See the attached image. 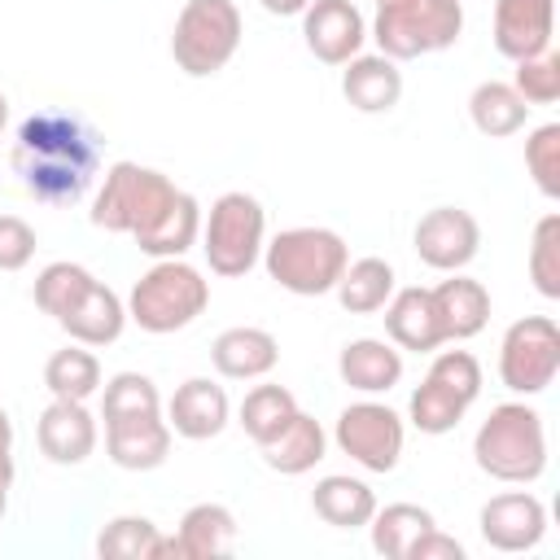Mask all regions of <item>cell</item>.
I'll use <instances>...</instances> for the list:
<instances>
[{"instance_id":"6da1fadb","label":"cell","mask_w":560,"mask_h":560,"mask_svg":"<svg viewBox=\"0 0 560 560\" xmlns=\"http://www.w3.org/2000/svg\"><path fill=\"white\" fill-rule=\"evenodd\" d=\"M101 166L96 131L66 109H39L18 127L13 171L22 175L26 192L39 201H79Z\"/></svg>"},{"instance_id":"7a4b0ae2","label":"cell","mask_w":560,"mask_h":560,"mask_svg":"<svg viewBox=\"0 0 560 560\" xmlns=\"http://www.w3.org/2000/svg\"><path fill=\"white\" fill-rule=\"evenodd\" d=\"M472 459L494 481H512V486L538 481L542 468H547V429H542V416L534 407H525V402H499V407H490V416L481 420V429L472 438Z\"/></svg>"},{"instance_id":"3957f363","label":"cell","mask_w":560,"mask_h":560,"mask_svg":"<svg viewBox=\"0 0 560 560\" xmlns=\"http://www.w3.org/2000/svg\"><path fill=\"white\" fill-rule=\"evenodd\" d=\"M262 262L280 289L298 298H319L332 293V284L341 280L350 249L332 228H284L271 236V245H262Z\"/></svg>"},{"instance_id":"277c9868","label":"cell","mask_w":560,"mask_h":560,"mask_svg":"<svg viewBox=\"0 0 560 560\" xmlns=\"http://www.w3.org/2000/svg\"><path fill=\"white\" fill-rule=\"evenodd\" d=\"M210 306V280L184 258H158L127 298V319L144 332H179Z\"/></svg>"},{"instance_id":"5b68a950","label":"cell","mask_w":560,"mask_h":560,"mask_svg":"<svg viewBox=\"0 0 560 560\" xmlns=\"http://www.w3.org/2000/svg\"><path fill=\"white\" fill-rule=\"evenodd\" d=\"M175 192L179 188L162 171L140 166V162H114L105 171V184H101L96 201H92V223L105 228V232L140 236L166 214Z\"/></svg>"},{"instance_id":"8992f818","label":"cell","mask_w":560,"mask_h":560,"mask_svg":"<svg viewBox=\"0 0 560 560\" xmlns=\"http://www.w3.org/2000/svg\"><path fill=\"white\" fill-rule=\"evenodd\" d=\"M241 31L245 22L232 0H188L171 31V57L184 74L210 79L236 57Z\"/></svg>"},{"instance_id":"52a82bcc","label":"cell","mask_w":560,"mask_h":560,"mask_svg":"<svg viewBox=\"0 0 560 560\" xmlns=\"http://www.w3.org/2000/svg\"><path fill=\"white\" fill-rule=\"evenodd\" d=\"M464 31V0H402L376 9L372 39L389 61H411L442 52Z\"/></svg>"},{"instance_id":"ba28073f","label":"cell","mask_w":560,"mask_h":560,"mask_svg":"<svg viewBox=\"0 0 560 560\" xmlns=\"http://www.w3.org/2000/svg\"><path fill=\"white\" fill-rule=\"evenodd\" d=\"M267 245V210L249 192H223L201 223V249L214 276L236 280L245 276Z\"/></svg>"},{"instance_id":"9c48e42d","label":"cell","mask_w":560,"mask_h":560,"mask_svg":"<svg viewBox=\"0 0 560 560\" xmlns=\"http://www.w3.org/2000/svg\"><path fill=\"white\" fill-rule=\"evenodd\" d=\"M477 394H481V363L468 350H442L407 402L411 424L433 438L451 433L464 420V411L477 402Z\"/></svg>"},{"instance_id":"30bf717a","label":"cell","mask_w":560,"mask_h":560,"mask_svg":"<svg viewBox=\"0 0 560 560\" xmlns=\"http://www.w3.org/2000/svg\"><path fill=\"white\" fill-rule=\"evenodd\" d=\"M560 372V328L551 315H525L508 324L499 341V381L512 394H542Z\"/></svg>"},{"instance_id":"8fae6325","label":"cell","mask_w":560,"mask_h":560,"mask_svg":"<svg viewBox=\"0 0 560 560\" xmlns=\"http://www.w3.org/2000/svg\"><path fill=\"white\" fill-rule=\"evenodd\" d=\"M337 446L368 472H394L398 468V455H402V420L394 407L385 402H350L341 416H337V429H332Z\"/></svg>"},{"instance_id":"7c38bea8","label":"cell","mask_w":560,"mask_h":560,"mask_svg":"<svg viewBox=\"0 0 560 560\" xmlns=\"http://www.w3.org/2000/svg\"><path fill=\"white\" fill-rule=\"evenodd\" d=\"M411 245H416L424 267H433V271H464L477 258V249H481V228L459 206H433L429 214H420V223L411 232Z\"/></svg>"},{"instance_id":"4fadbf2b","label":"cell","mask_w":560,"mask_h":560,"mask_svg":"<svg viewBox=\"0 0 560 560\" xmlns=\"http://www.w3.org/2000/svg\"><path fill=\"white\" fill-rule=\"evenodd\" d=\"M477 525H481L486 547L494 551H534L547 534V508L529 490H508L481 508Z\"/></svg>"},{"instance_id":"5bb4252c","label":"cell","mask_w":560,"mask_h":560,"mask_svg":"<svg viewBox=\"0 0 560 560\" xmlns=\"http://www.w3.org/2000/svg\"><path fill=\"white\" fill-rule=\"evenodd\" d=\"M302 35L324 66H346L350 57H359L368 22L350 0H311L302 9Z\"/></svg>"},{"instance_id":"9a60e30c","label":"cell","mask_w":560,"mask_h":560,"mask_svg":"<svg viewBox=\"0 0 560 560\" xmlns=\"http://www.w3.org/2000/svg\"><path fill=\"white\" fill-rule=\"evenodd\" d=\"M105 451L127 472L162 468L171 455V424L162 420V411L114 416V420H105Z\"/></svg>"},{"instance_id":"2e32d148","label":"cell","mask_w":560,"mask_h":560,"mask_svg":"<svg viewBox=\"0 0 560 560\" xmlns=\"http://www.w3.org/2000/svg\"><path fill=\"white\" fill-rule=\"evenodd\" d=\"M556 0H494V48L508 61H525L551 48Z\"/></svg>"},{"instance_id":"e0dca14e","label":"cell","mask_w":560,"mask_h":560,"mask_svg":"<svg viewBox=\"0 0 560 560\" xmlns=\"http://www.w3.org/2000/svg\"><path fill=\"white\" fill-rule=\"evenodd\" d=\"M236 547V516L223 503H192L179 521V534L158 538L153 560L175 556V560H210V556H228Z\"/></svg>"},{"instance_id":"ac0fdd59","label":"cell","mask_w":560,"mask_h":560,"mask_svg":"<svg viewBox=\"0 0 560 560\" xmlns=\"http://www.w3.org/2000/svg\"><path fill=\"white\" fill-rule=\"evenodd\" d=\"M35 438H39V451L52 459V464H83L92 451H96V416L83 407V402H70V398H52L44 411H39V424H35Z\"/></svg>"},{"instance_id":"d6986e66","label":"cell","mask_w":560,"mask_h":560,"mask_svg":"<svg viewBox=\"0 0 560 560\" xmlns=\"http://www.w3.org/2000/svg\"><path fill=\"white\" fill-rule=\"evenodd\" d=\"M228 416H232L228 389L214 385L210 376H188V381L175 389L171 407H166V424H171V433H179V438H188V442L219 438L223 424H228Z\"/></svg>"},{"instance_id":"ffe728a7","label":"cell","mask_w":560,"mask_h":560,"mask_svg":"<svg viewBox=\"0 0 560 560\" xmlns=\"http://www.w3.org/2000/svg\"><path fill=\"white\" fill-rule=\"evenodd\" d=\"M381 311H385V332H389V341L398 350L429 354V350H438L446 341L442 337V324H438V311H433V293L420 289V284L394 289Z\"/></svg>"},{"instance_id":"44dd1931","label":"cell","mask_w":560,"mask_h":560,"mask_svg":"<svg viewBox=\"0 0 560 560\" xmlns=\"http://www.w3.org/2000/svg\"><path fill=\"white\" fill-rule=\"evenodd\" d=\"M341 96L359 114H389L402 96V70L385 52H359L341 70Z\"/></svg>"},{"instance_id":"7402d4cb","label":"cell","mask_w":560,"mask_h":560,"mask_svg":"<svg viewBox=\"0 0 560 560\" xmlns=\"http://www.w3.org/2000/svg\"><path fill=\"white\" fill-rule=\"evenodd\" d=\"M57 324H61V328L70 332V341H79V346H109V341H118L122 328H127V306H122V298H118L109 284L92 280V284L83 289V298H79Z\"/></svg>"},{"instance_id":"603a6c76","label":"cell","mask_w":560,"mask_h":560,"mask_svg":"<svg viewBox=\"0 0 560 560\" xmlns=\"http://www.w3.org/2000/svg\"><path fill=\"white\" fill-rule=\"evenodd\" d=\"M210 359H214L219 376H228V381H258L280 363V341L267 328L241 324V328H228L214 337Z\"/></svg>"},{"instance_id":"cb8c5ba5","label":"cell","mask_w":560,"mask_h":560,"mask_svg":"<svg viewBox=\"0 0 560 560\" xmlns=\"http://www.w3.org/2000/svg\"><path fill=\"white\" fill-rule=\"evenodd\" d=\"M433 293V311H438V324H442V337L446 341H468L486 328L490 319V293L481 280H468L459 271H451V280H442Z\"/></svg>"},{"instance_id":"d4e9b609","label":"cell","mask_w":560,"mask_h":560,"mask_svg":"<svg viewBox=\"0 0 560 560\" xmlns=\"http://www.w3.org/2000/svg\"><path fill=\"white\" fill-rule=\"evenodd\" d=\"M337 372H341V381H346L350 389H359V394H389V389L402 381V354H398V346H389V341L359 337V341H346V346H341Z\"/></svg>"},{"instance_id":"484cf974","label":"cell","mask_w":560,"mask_h":560,"mask_svg":"<svg viewBox=\"0 0 560 560\" xmlns=\"http://www.w3.org/2000/svg\"><path fill=\"white\" fill-rule=\"evenodd\" d=\"M324 446H328V433H324V424L315 420V416H306V411H298L271 442H262L258 451H262V464L271 468V472H284V477H302V472H311L319 459H324Z\"/></svg>"},{"instance_id":"4316f807","label":"cell","mask_w":560,"mask_h":560,"mask_svg":"<svg viewBox=\"0 0 560 560\" xmlns=\"http://www.w3.org/2000/svg\"><path fill=\"white\" fill-rule=\"evenodd\" d=\"M311 508H315V516H319L324 525H332V529H363V525L372 521V512H376V494H372L368 481L346 477V472H332V477L315 481Z\"/></svg>"},{"instance_id":"83f0119b","label":"cell","mask_w":560,"mask_h":560,"mask_svg":"<svg viewBox=\"0 0 560 560\" xmlns=\"http://www.w3.org/2000/svg\"><path fill=\"white\" fill-rule=\"evenodd\" d=\"M197 236H201V206H197L192 192L179 188L175 201L166 206V214H162L149 232H140L136 245H140V254H149V258H184V254L197 245Z\"/></svg>"},{"instance_id":"f1b7e54d","label":"cell","mask_w":560,"mask_h":560,"mask_svg":"<svg viewBox=\"0 0 560 560\" xmlns=\"http://www.w3.org/2000/svg\"><path fill=\"white\" fill-rule=\"evenodd\" d=\"M468 118L481 136H516L529 118V105L521 101V92L512 83H499V79H486L472 88L468 96Z\"/></svg>"},{"instance_id":"f546056e","label":"cell","mask_w":560,"mask_h":560,"mask_svg":"<svg viewBox=\"0 0 560 560\" xmlns=\"http://www.w3.org/2000/svg\"><path fill=\"white\" fill-rule=\"evenodd\" d=\"M332 293H337V302L350 315H372L394 293V267L385 258H372V254L368 258H354V262H346V271L332 284Z\"/></svg>"},{"instance_id":"4dcf8cb0","label":"cell","mask_w":560,"mask_h":560,"mask_svg":"<svg viewBox=\"0 0 560 560\" xmlns=\"http://www.w3.org/2000/svg\"><path fill=\"white\" fill-rule=\"evenodd\" d=\"M433 525H438L433 512L420 508V503H385V508H376L372 521H368L372 547H376V556H385V560H407L411 542H416L424 529H433Z\"/></svg>"},{"instance_id":"1f68e13d","label":"cell","mask_w":560,"mask_h":560,"mask_svg":"<svg viewBox=\"0 0 560 560\" xmlns=\"http://www.w3.org/2000/svg\"><path fill=\"white\" fill-rule=\"evenodd\" d=\"M44 385L52 398H70V402H88L101 389V363L92 350H83L79 341L66 350H52L44 363Z\"/></svg>"},{"instance_id":"d6a6232c","label":"cell","mask_w":560,"mask_h":560,"mask_svg":"<svg viewBox=\"0 0 560 560\" xmlns=\"http://www.w3.org/2000/svg\"><path fill=\"white\" fill-rule=\"evenodd\" d=\"M298 416V398L284 385H254L241 402V429L262 446Z\"/></svg>"},{"instance_id":"836d02e7","label":"cell","mask_w":560,"mask_h":560,"mask_svg":"<svg viewBox=\"0 0 560 560\" xmlns=\"http://www.w3.org/2000/svg\"><path fill=\"white\" fill-rule=\"evenodd\" d=\"M158 525L149 516H114L96 534V556L101 560H153L158 551Z\"/></svg>"},{"instance_id":"e575fe53","label":"cell","mask_w":560,"mask_h":560,"mask_svg":"<svg viewBox=\"0 0 560 560\" xmlns=\"http://www.w3.org/2000/svg\"><path fill=\"white\" fill-rule=\"evenodd\" d=\"M92 280H96V276H92L88 267H79V262H48V267L35 276V306H39L44 315L61 319V315L83 298V289H88Z\"/></svg>"},{"instance_id":"d590c367","label":"cell","mask_w":560,"mask_h":560,"mask_svg":"<svg viewBox=\"0 0 560 560\" xmlns=\"http://www.w3.org/2000/svg\"><path fill=\"white\" fill-rule=\"evenodd\" d=\"M529 280L542 298H560V214H542L529 241Z\"/></svg>"},{"instance_id":"8d00e7d4","label":"cell","mask_w":560,"mask_h":560,"mask_svg":"<svg viewBox=\"0 0 560 560\" xmlns=\"http://www.w3.org/2000/svg\"><path fill=\"white\" fill-rule=\"evenodd\" d=\"M525 166L529 179L547 201H560V122H542L525 140Z\"/></svg>"},{"instance_id":"74e56055","label":"cell","mask_w":560,"mask_h":560,"mask_svg":"<svg viewBox=\"0 0 560 560\" xmlns=\"http://www.w3.org/2000/svg\"><path fill=\"white\" fill-rule=\"evenodd\" d=\"M140 411H162V394L144 372H118L105 381V398H101V416H140Z\"/></svg>"},{"instance_id":"f35d334b","label":"cell","mask_w":560,"mask_h":560,"mask_svg":"<svg viewBox=\"0 0 560 560\" xmlns=\"http://www.w3.org/2000/svg\"><path fill=\"white\" fill-rule=\"evenodd\" d=\"M512 88L521 92V101L534 109V105H551L560 101V52H538V57H525L516 61V74H512Z\"/></svg>"},{"instance_id":"ab89813d","label":"cell","mask_w":560,"mask_h":560,"mask_svg":"<svg viewBox=\"0 0 560 560\" xmlns=\"http://www.w3.org/2000/svg\"><path fill=\"white\" fill-rule=\"evenodd\" d=\"M35 258V228L18 214H0V271H22Z\"/></svg>"},{"instance_id":"60d3db41","label":"cell","mask_w":560,"mask_h":560,"mask_svg":"<svg viewBox=\"0 0 560 560\" xmlns=\"http://www.w3.org/2000/svg\"><path fill=\"white\" fill-rule=\"evenodd\" d=\"M407 560H464V542L451 538V534H442V529L433 525V529H424V534L411 542Z\"/></svg>"},{"instance_id":"b9f144b4","label":"cell","mask_w":560,"mask_h":560,"mask_svg":"<svg viewBox=\"0 0 560 560\" xmlns=\"http://www.w3.org/2000/svg\"><path fill=\"white\" fill-rule=\"evenodd\" d=\"M0 486H13V420L0 407Z\"/></svg>"},{"instance_id":"7bdbcfd3","label":"cell","mask_w":560,"mask_h":560,"mask_svg":"<svg viewBox=\"0 0 560 560\" xmlns=\"http://www.w3.org/2000/svg\"><path fill=\"white\" fill-rule=\"evenodd\" d=\"M258 4H262L267 13H276V18H298L311 0H258Z\"/></svg>"},{"instance_id":"ee69618b","label":"cell","mask_w":560,"mask_h":560,"mask_svg":"<svg viewBox=\"0 0 560 560\" xmlns=\"http://www.w3.org/2000/svg\"><path fill=\"white\" fill-rule=\"evenodd\" d=\"M4 122H9V96L0 92V131H4Z\"/></svg>"},{"instance_id":"f6af8a7d","label":"cell","mask_w":560,"mask_h":560,"mask_svg":"<svg viewBox=\"0 0 560 560\" xmlns=\"http://www.w3.org/2000/svg\"><path fill=\"white\" fill-rule=\"evenodd\" d=\"M4 508H9V486H0V521H4Z\"/></svg>"},{"instance_id":"bcb514c9","label":"cell","mask_w":560,"mask_h":560,"mask_svg":"<svg viewBox=\"0 0 560 560\" xmlns=\"http://www.w3.org/2000/svg\"><path fill=\"white\" fill-rule=\"evenodd\" d=\"M389 4H402V0H376V9H389Z\"/></svg>"}]
</instances>
